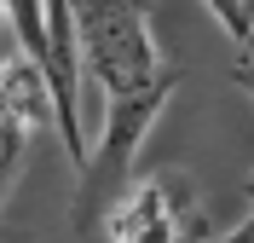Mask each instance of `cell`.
<instances>
[{
	"instance_id": "5",
	"label": "cell",
	"mask_w": 254,
	"mask_h": 243,
	"mask_svg": "<svg viewBox=\"0 0 254 243\" xmlns=\"http://www.w3.org/2000/svg\"><path fill=\"white\" fill-rule=\"evenodd\" d=\"M231 70H237L243 93L254 98V58H231ZM231 232H237V238H254V179H249V214H243V220H237V226H231Z\"/></svg>"
},
{
	"instance_id": "1",
	"label": "cell",
	"mask_w": 254,
	"mask_h": 243,
	"mask_svg": "<svg viewBox=\"0 0 254 243\" xmlns=\"http://www.w3.org/2000/svg\"><path fill=\"white\" fill-rule=\"evenodd\" d=\"M69 6H75V35H81V70L104 98V133L75 185V226L87 232L93 220H104L116 191L133 185L139 145L168 110L179 70L156 47L144 0H69Z\"/></svg>"
},
{
	"instance_id": "2",
	"label": "cell",
	"mask_w": 254,
	"mask_h": 243,
	"mask_svg": "<svg viewBox=\"0 0 254 243\" xmlns=\"http://www.w3.org/2000/svg\"><path fill=\"white\" fill-rule=\"evenodd\" d=\"M98 232L116 243H168V238H202L208 220L196 209V191L185 174H150V179H133L104 209Z\"/></svg>"
},
{
	"instance_id": "6",
	"label": "cell",
	"mask_w": 254,
	"mask_h": 243,
	"mask_svg": "<svg viewBox=\"0 0 254 243\" xmlns=\"http://www.w3.org/2000/svg\"><path fill=\"white\" fill-rule=\"evenodd\" d=\"M0 23H6V6H0Z\"/></svg>"
},
{
	"instance_id": "3",
	"label": "cell",
	"mask_w": 254,
	"mask_h": 243,
	"mask_svg": "<svg viewBox=\"0 0 254 243\" xmlns=\"http://www.w3.org/2000/svg\"><path fill=\"white\" fill-rule=\"evenodd\" d=\"M35 133L41 128H35L29 116L0 110V209H6V197H12V185H17V168H23V151H29Z\"/></svg>"
},
{
	"instance_id": "4",
	"label": "cell",
	"mask_w": 254,
	"mask_h": 243,
	"mask_svg": "<svg viewBox=\"0 0 254 243\" xmlns=\"http://www.w3.org/2000/svg\"><path fill=\"white\" fill-rule=\"evenodd\" d=\"M208 12L220 17V29L231 35L237 58H254V0H208Z\"/></svg>"
}]
</instances>
